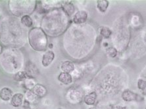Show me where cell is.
Returning <instances> with one entry per match:
<instances>
[{"mask_svg":"<svg viewBox=\"0 0 146 109\" xmlns=\"http://www.w3.org/2000/svg\"><path fill=\"white\" fill-rule=\"evenodd\" d=\"M29 42L34 50L45 51L48 46V36L42 28L34 27L29 32Z\"/></svg>","mask_w":146,"mask_h":109,"instance_id":"6da1fadb","label":"cell"},{"mask_svg":"<svg viewBox=\"0 0 146 109\" xmlns=\"http://www.w3.org/2000/svg\"><path fill=\"white\" fill-rule=\"evenodd\" d=\"M66 98L68 102L73 104H76L83 101L84 95L80 90L76 89H69L66 93Z\"/></svg>","mask_w":146,"mask_h":109,"instance_id":"7a4b0ae2","label":"cell"},{"mask_svg":"<svg viewBox=\"0 0 146 109\" xmlns=\"http://www.w3.org/2000/svg\"><path fill=\"white\" fill-rule=\"evenodd\" d=\"M121 98L124 101L130 102L133 101L143 102L144 101V97L139 94L130 90L129 89H126L121 93Z\"/></svg>","mask_w":146,"mask_h":109,"instance_id":"3957f363","label":"cell"},{"mask_svg":"<svg viewBox=\"0 0 146 109\" xmlns=\"http://www.w3.org/2000/svg\"><path fill=\"white\" fill-rule=\"evenodd\" d=\"M88 18V14L86 11H78L73 15V22L76 24H84L86 22Z\"/></svg>","mask_w":146,"mask_h":109,"instance_id":"277c9868","label":"cell"},{"mask_svg":"<svg viewBox=\"0 0 146 109\" xmlns=\"http://www.w3.org/2000/svg\"><path fill=\"white\" fill-rule=\"evenodd\" d=\"M55 53L53 51L49 50L47 51L46 53L43 55L42 59V65L43 67H48L51 63H53V61L55 59Z\"/></svg>","mask_w":146,"mask_h":109,"instance_id":"5b68a950","label":"cell"},{"mask_svg":"<svg viewBox=\"0 0 146 109\" xmlns=\"http://www.w3.org/2000/svg\"><path fill=\"white\" fill-rule=\"evenodd\" d=\"M24 97L25 96L21 93H16L13 94L11 99L10 100L11 104L13 107H19V106H21L23 104V102H24Z\"/></svg>","mask_w":146,"mask_h":109,"instance_id":"8992f818","label":"cell"},{"mask_svg":"<svg viewBox=\"0 0 146 109\" xmlns=\"http://www.w3.org/2000/svg\"><path fill=\"white\" fill-rule=\"evenodd\" d=\"M98 99V94L96 91H92L84 96L83 102L88 106H94Z\"/></svg>","mask_w":146,"mask_h":109,"instance_id":"52a82bcc","label":"cell"},{"mask_svg":"<svg viewBox=\"0 0 146 109\" xmlns=\"http://www.w3.org/2000/svg\"><path fill=\"white\" fill-rule=\"evenodd\" d=\"M38 98H43L48 94V89L44 85L37 84L31 90Z\"/></svg>","mask_w":146,"mask_h":109,"instance_id":"ba28073f","label":"cell"},{"mask_svg":"<svg viewBox=\"0 0 146 109\" xmlns=\"http://www.w3.org/2000/svg\"><path fill=\"white\" fill-rule=\"evenodd\" d=\"M61 8L63 11L66 14L68 17L72 16L74 13L75 8L73 3L70 1H63L62 3Z\"/></svg>","mask_w":146,"mask_h":109,"instance_id":"9c48e42d","label":"cell"},{"mask_svg":"<svg viewBox=\"0 0 146 109\" xmlns=\"http://www.w3.org/2000/svg\"><path fill=\"white\" fill-rule=\"evenodd\" d=\"M57 80L64 85H70L73 82L72 76L70 74L62 72L57 77Z\"/></svg>","mask_w":146,"mask_h":109,"instance_id":"30bf717a","label":"cell"},{"mask_svg":"<svg viewBox=\"0 0 146 109\" xmlns=\"http://www.w3.org/2000/svg\"><path fill=\"white\" fill-rule=\"evenodd\" d=\"M13 95V91L9 87H3L0 90V99L3 101H9L11 99Z\"/></svg>","mask_w":146,"mask_h":109,"instance_id":"8fae6325","label":"cell"},{"mask_svg":"<svg viewBox=\"0 0 146 109\" xmlns=\"http://www.w3.org/2000/svg\"><path fill=\"white\" fill-rule=\"evenodd\" d=\"M74 65L72 61H65L61 63V69L62 72L70 74L74 71Z\"/></svg>","mask_w":146,"mask_h":109,"instance_id":"7c38bea8","label":"cell"},{"mask_svg":"<svg viewBox=\"0 0 146 109\" xmlns=\"http://www.w3.org/2000/svg\"><path fill=\"white\" fill-rule=\"evenodd\" d=\"M25 71L30 78H34V76H37V74H38V69L37 67L34 64L31 63V62L28 63Z\"/></svg>","mask_w":146,"mask_h":109,"instance_id":"4fadbf2b","label":"cell"},{"mask_svg":"<svg viewBox=\"0 0 146 109\" xmlns=\"http://www.w3.org/2000/svg\"><path fill=\"white\" fill-rule=\"evenodd\" d=\"M25 100L30 104H34L39 99L31 90H27L25 94Z\"/></svg>","mask_w":146,"mask_h":109,"instance_id":"5bb4252c","label":"cell"},{"mask_svg":"<svg viewBox=\"0 0 146 109\" xmlns=\"http://www.w3.org/2000/svg\"><path fill=\"white\" fill-rule=\"evenodd\" d=\"M97 8L99 11L102 13H105L107 11L109 5V1L108 0H98L96 2Z\"/></svg>","mask_w":146,"mask_h":109,"instance_id":"9a60e30c","label":"cell"},{"mask_svg":"<svg viewBox=\"0 0 146 109\" xmlns=\"http://www.w3.org/2000/svg\"><path fill=\"white\" fill-rule=\"evenodd\" d=\"M99 31H100V35L105 39H109L111 37V34H112V31H111L110 28H109L108 26H102L100 27Z\"/></svg>","mask_w":146,"mask_h":109,"instance_id":"2e32d148","label":"cell"},{"mask_svg":"<svg viewBox=\"0 0 146 109\" xmlns=\"http://www.w3.org/2000/svg\"><path fill=\"white\" fill-rule=\"evenodd\" d=\"M21 22L27 28H32L33 26V20L29 15H24L21 18Z\"/></svg>","mask_w":146,"mask_h":109,"instance_id":"e0dca14e","label":"cell"},{"mask_svg":"<svg viewBox=\"0 0 146 109\" xmlns=\"http://www.w3.org/2000/svg\"><path fill=\"white\" fill-rule=\"evenodd\" d=\"M29 78V76L26 71L24 70H21V71L17 72V73L14 75V80L16 81V82H24L26 79Z\"/></svg>","mask_w":146,"mask_h":109,"instance_id":"ac0fdd59","label":"cell"},{"mask_svg":"<svg viewBox=\"0 0 146 109\" xmlns=\"http://www.w3.org/2000/svg\"><path fill=\"white\" fill-rule=\"evenodd\" d=\"M36 84H37L33 78H30L29 77L24 81V85L27 90H32Z\"/></svg>","mask_w":146,"mask_h":109,"instance_id":"d6986e66","label":"cell"},{"mask_svg":"<svg viewBox=\"0 0 146 109\" xmlns=\"http://www.w3.org/2000/svg\"><path fill=\"white\" fill-rule=\"evenodd\" d=\"M137 87L141 91L142 95L146 96V80L138 79L137 81Z\"/></svg>","mask_w":146,"mask_h":109,"instance_id":"ffe728a7","label":"cell"},{"mask_svg":"<svg viewBox=\"0 0 146 109\" xmlns=\"http://www.w3.org/2000/svg\"><path fill=\"white\" fill-rule=\"evenodd\" d=\"M106 52L108 57L110 58H115L118 55V51L115 48L113 47H109V48H106Z\"/></svg>","mask_w":146,"mask_h":109,"instance_id":"44dd1931","label":"cell"},{"mask_svg":"<svg viewBox=\"0 0 146 109\" xmlns=\"http://www.w3.org/2000/svg\"><path fill=\"white\" fill-rule=\"evenodd\" d=\"M111 109H129V108L126 106H122L119 104H113L111 105Z\"/></svg>","mask_w":146,"mask_h":109,"instance_id":"7402d4cb","label":"cell"},{"mask_svg":"<svg viewBox=\"0 0 146 109\" xmlns=\"http://www.w3.org/2000/svg\"><path fill=\"white\" fill-rule=\"evenodd\" d=\"M2 51H3V47H2L1 45L0 44V55L1 54Z\"/></svg>","mask_w":146,"mask_h":109,"instance_id":"603a6c76","label":"cell"},{"mask_svg":"<svg viewBox=\"0 0 146 109\" xmlns=\"http://www.w3.org/2000/svg\"><path fill=\"white\" fill-rule=\"evenodd\" d=\"M88 109H97V108L95 107V106H91V107H90Z\"/></svg>","mask_w":146,"mask_h":109,"instance_id":"cb8c5ba5","label":"cell"},{"mask_svg":"<svg viewBox=\"0 0 146 109\" xmlns=\"http://www.w3.org/2000/svg\"><path fill=\"white\" fill-rule=\"evenodd\" d=\"M143 40H144V42L146 44V34H145L144 36V38H143Z\"/></svg>","mask_w":146,"mask_h":109,"instance_id":"d4e9b609","label":"cell"},{"mask_svg":"<svg viewBox=\"0 0 146 109\" xmlns=\"http://www.w3.org/2000/svg\"><path fill=\"white\" fill-rule=\"evenodd\" d=\"M58 109H64V108H58Z\"/></svg>","mask_w":146,"mask_h":109,"instance_id":"484cf974","label":"cell"},{"mask_svg":"<svg viewBox=\"0 0 146 109\" xmlns=\"http://www.w3.org/2000/svg\"><path fill=\"white\" fill-rule=\"evenodd\" d=\"M145 109H146V108H145Z\"/></svg>","mask_w":146,"mask_h":109,"instance_id":"4316f807","label":"cell"}]
</instances>
